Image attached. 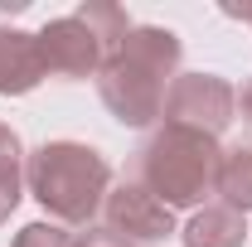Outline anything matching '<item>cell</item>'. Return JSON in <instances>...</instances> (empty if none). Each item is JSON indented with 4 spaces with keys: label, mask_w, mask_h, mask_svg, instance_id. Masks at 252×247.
I'll use <instances>...</instances> for the list:
<instances>
[{
    "label": "cell",
    "mask_w": 252,
    "mask_h": 247,
    "mask_svg": "<svg viewBox=\"0 0 252 247\" xmlns=\"http://www.w3.org/2000/svg\"><path fill=\"white\" fill-rule=\"evenodd\" d=\"M223 151L214 136L189 126H160L136 151V185H146L165 209H199L209 194H219Z\"/></svg>",
    "instance_id": "2"
},
{
    "label": "cell",
    "mask_w": 252,
    "mask_h": 247,
    "mask_svg": "<svg viewBox=\"0 0 252 247\" xmlns=\"http://www.w3.org/2000/svg\"><path fill=\"white\" fill-rule=\"evenodd\" d=\"M219 194H223V204L238 209L243 218L252 214V146H233V151H223Z\"/></svg>",
    "instance_id": "9"
},
{
    "label": "cell",
    "mask_w": 252,
    "mask_h": 247,
    "mask_svg": "<svg viewBox=\"0 0 252 247\" xmlns=\"http://www.w3.org/2000/svg\"><path fill=\"white\" fill-rule=\"evenodd\" d=\"M102 214H107V228L112 233H122L126 243H165L170 233H175V209H165L156 194L146 185H136V180H122V185L107 194V204H102Z\"/></svg>",
    "instance_id": "6"
},
{
    "label": "cell",
    "mask_w": 252,
    "mask_h": 247,
    "mask_svg": "<svg viewBox=\"0 0 252 247\" xmlns=\"http://www.w3.org/2000/svg\"><path fill=\"white\" fill-rule=\"evenodd\" d=\"M44 78H49V68L39 54V34L0 25V97H25Z\"/></svg>",
    "instance_id": "7"
},
{
    "label": "cell",
    "mask_w": 252,
    "mask_h": 247,
    "mask_svg": "<svg viewBox=\"0 0 252 247\" xmlns=\"http://www.w3.org/2000/svg\"><path fill=\"white\" fill-rule=\"evenodd\" d=\"M233 107H238V93L228 88V78H219V73H180L170 83V93H165V117H170V126L204 131L214 141L228 131Z\"/></svg>",
    "instance_id": "5"
},
{
    "label": "cell",
    "mask_w": 252,
    "mask_h": 247,
    "mask_svg": "<svg viewBox=\"0 0 252 247\" xmlns=\"http://www.w3.org/2000/svg\"><path fill=\"white\" fill-rule=\"evenodd\" d=\"M243 117L252 122V78H248V88H243Z\"/></svg>",
    "instance_id": "14"
},
{
    "label": "cell",
    "mask_w": 252,
    "mask_h": 247,
    "mask_svg": "<svg viewBox=\"0 0 252 247\" xmlns=\"http://www.w3.org/2000/svg\"><path fill=\"white\" fill-rule=\"evenodd\" d=\"M73 247H136V243H126L122 233H112V228H88V233L73 238Z\"/></svg>",
    "instance_id": "12"
},
{
    "label": "cell",
    "mask_w": 252,
    "mask_h": 247,
    "mask_svg": "<svg viewBox=\"0 0 252 247\" xmlns=\"http://www.w3.org/2000/svg\"><path fill=\"white\" fill-rule=\"evenodd\" d=\"M185 247H243L248 238V218L228 204H204L199 214L185 223Z\"/></svg>",
    "instance_id": "8"
},
{
    "label": "cell",
    "mask_w": 252,
    "mask_h": 247,
    "mask_svg": "<svg viewBox=\"0 0 252 247\" xmlns=\"http://www.w3.org/2000/svg\"><path fill=\"white\" fill-rule=\"evenodd\" d=\"M223 15H233V20H243V25H252V5H223Z\"/></svg>",
    "instance_id": "13"
},
{
    "label": "cell",
    "mask_w": 252,
    "mask_h": 247,
    "mask_svg": "<svg viewBox=\"0 0 252 247\" xmlns=\"http://www.w3.org/2000/svg\"><path fill=\"white\" fill-rule=\"evenodd\" d=\"M180 54L185 49L175 30L131 25V34L97 73V93L107 102V112L122 126H151L156 117H165V88L180 68Z\"/></svg>",
    "instance_id": "1"
},
{
    "label": "cell",
    "mask_w": 252,
    "mask_h": 247,
    "mask_svg": "<svg viewBox=\"0 0 252 247\" xmlns=\"http://www.w3.org/2000/svg\"><path fill=\"white\" fill-rule=\"evenodd\" d=\"M25 194V146L10 126H0V223L20 209Z\"/></svg>",
    "instance_id": "10"
},
{
    "label": "cell",
    "mask_w": 252,
    "mask_h": 247,
    "mask_svg": "<svg viewBox=\"0 0 252 247\" xmlns=\"http://www.w3.org/2000/svg\"><path fill=\"white\" fill-rule=\"evenodd\" d=\"M126 34H131V20L122 5L93 0L63 20H49L39 30V54H44V68L59 78H93L117 54V44Z\"/></svg>",
    "instance_id": "4"
},
{
    "label": "cell",
    "mask_w": 252,
    "mask_h": 247,
    "mask_svg": "<svg viewBox=\"0 0 252 247\" xmlns=\"http://www.w3.org/2000/svg\"><path fill=\"white\" fill-rule=\"evenodd\" d=\"M10 247H73V238L63 233L59 223H25Z\"/></svg>",
    "instance_id": "11"
},
{
    "label": "cell",
    "mask_w": 252,
    "mask_h": 247,
    "mask_svg": "<svg viewBox=\"0 0 252 247\" xmlns=\"http://www.w3.org/2000/svg\"><path fill=\"white\" fill-rule=\"evenodd\" d=\"M25 185L59 223H93L112 194V165L83 141H44L25 160Z\"/></svg>",
    "instance_id": "3"
}]
</instances>
